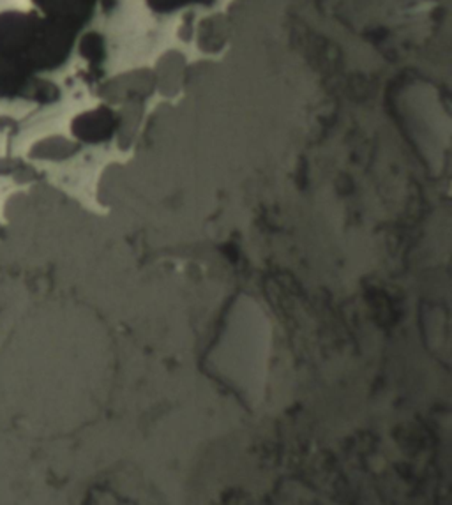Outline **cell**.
Here are the masks:
<instances>
[{
    "label": "cell",
    "instance_id": "6da1fadb",
    "mask_svg": "<svg viewBox=\"0 0 452 505\" xmlns=\"http://www.w3.org/2000/svg\"><path fill=\"white\" fill-rule=\"evenodd\" d=\"M76 146L62 136H48L35 142L29 150V157L37 161H62L73 156Z\"/></svg>",
    "mask_w": 452,
    "mask_h": 505
},
{
    "label": "cell",
    "instance_id": "3957f363",
    "mask_svg": "<svg viewBox=\"0 0 452 505\" xmlns=\"http://www.w3.org/2000/svg\"><path fill=\"white\" fill-rule=\"evenodd\" d=\"M4 238H7V230L0 225V240H4Z\"/></svg>",
    "mask_w": 452,
    "mask_h": 505
},
{
    "label": "cell",
    "instance_id": "7a4b0ae2",
    "mask_svg": "<svg viewBox=\"0 0 452 505\" xmlns=\"http://www.w3.org/2000/svg\"><path fill=\"white\" fill-rule=\"evenodd\" d=\"M25 163L15 157H0V177H15Z\"/></svg>",
    "mask_w": 452,
    "mask_h": 505
}]
</instances>
